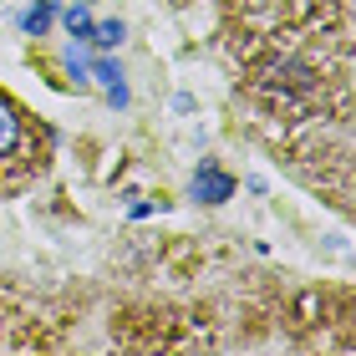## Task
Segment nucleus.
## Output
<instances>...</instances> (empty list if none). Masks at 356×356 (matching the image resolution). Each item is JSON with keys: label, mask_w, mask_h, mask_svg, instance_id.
I'll use <instances>...</instances> for the list:
<instances>
[{"label": "nucleus", "mask_w": 356, "mask_h": 356, "mask_svg": "<svg viewBox=\"0 0 356 356\" xmlns=\"http://www.w3.org/2000/svg\"><path fill=\"white\" fill-rule=\"evenodd\" d=\"M36 168H41V143L31 133L26 112L10 97H0V188H15Z\"/></svg>", "instance_id": "obj_1"}, {"label": "nucleus", "mask_w": 356, "mask_h": 356, "mask_svg": "<svg viewBox=\"0 0 356 356\" xmlns=\"http://www.w3.org/2000/svg\"><path fill=\"white\" fill-rule=\"evenodd\" d=\"M188 193H193L199 204H224V199H234V178L224 173L219 163H199V173H193Z\"/></svg>", "instance_id": "obj_2"}, {"label": "nucleus", "mask_w": 356, "mask_h": 356, "mask_svg": "<svg viewBox=\"0 0 356 356\" xmlns=\"http://www.w3.org/2000/svg\"><path fill=\"white\" fill-rule=\"evenodd\" d=\"M92 76L102 82V92H107L112 107H127V82H122V67H118V61L97 56V61H92Z\"/></svg>", "instance_id": "obj_3"}, {"label": "nucleus", "mask_w": 356, "mask_h": 356, "mask_svg": "<svg viewBox=\"0 0 356 356\" xmlns=\"http://www.w3.org/2000/svg\"><path fill=\"white\" fill-rule=\"evenodd\" d=\"M51 21H56V0H36V6L21 10V31H26V36H46Z\"/></svg>", "instance_id": "obj_4"}, {"label": "nucleus", "mask_w": 356, "mask_h": 356, "mask_svg": "<svg viewBox=\"0 0 356 356\" xmlns=\"http://www.w3.org/2000/svg\"><path fill=\"white\" fill-rule=\"evenodd\" d=\"M122 21H102V26H92V46L97 51H112V46H122Z\"/></svg>", "instance_id": "obj_5"}, {"label": "nucleus", "mask_w": 356, "mask_h": 356, "mask_svg": "<svg viewBox=\"0 0 356 356\" xmlns=\"http://www.w3.org/2000/svg\"><path fill=\"white\" fill-rule=\"evenodd\" d=\"M61 21H67V31H72L76 41H92V26H97V21L87 15V6H72L67 15H61Z\"/></svg>", "instance_id": "obj_6"}]
</instances>
